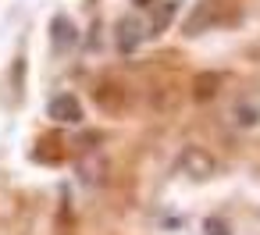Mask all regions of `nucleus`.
I'll return each mask as SVG.
<instances>
[{"label":"nucleus","mask_w":260,"mask_h":235,"mask_svg":"<svg viewBox=\"0 0 260 235\" xmlns=\"http://www.w3.org/2000/svg\"><path fill=\"white\" fill-rule=\"evenodd\" d=\"M54 114L61 111L64 114V121H79V104L75 100H68V96H61V100H54V107H50Z\"/></svg>","instance_id":"f257e3e1"}]
</instances>
